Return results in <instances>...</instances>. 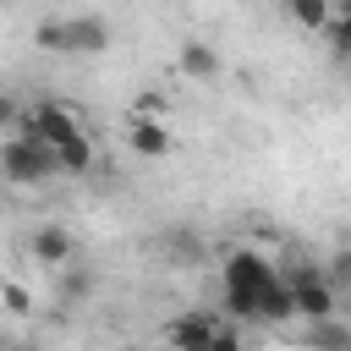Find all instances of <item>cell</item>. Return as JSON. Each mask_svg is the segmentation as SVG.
Returning a JSON list of instances; mask_svg holds the SVG:
<instances>
[{"label":"cell","mask_w":351,"mask_h":351,"mask_svg":"<svg viewBox=\"0 0 351 351\" xmlns=\"http://www.w3.org/2000/svg\"><path fill=\"white\" fill-rule=\"evenodd\" d=\"M329 263H335V269H324V280H329V285H351V252H335Z\"/></svg>","instance_id":"obj_16"},{"label":"cell","mask_w":351,"mask_h":351,"mask_svg":"<svg viewBox=\"0 0 351 351\" xmlns=\"http://www.w3.org/2000/svg\"><path fill=\"white\" fill-rule=\"evenodd\" d=\"M165 247H170V258H176L181 269H197V263H203V241H197L192 230H170Z\"/></svg>","instance_id":"obj_14"},{"label":"cell","mask_w":351,"mask_h":351,"mask_svg":"<svg viewBox=\"0 0 351 351\" xmlns=\"http://www.w3.org/2000/svg\"><path fill=\"white\" fill-rule=\"evenodd\" d=\"M208 351H247V346H241L236 324H219V329H214V346H208Z\"/></svg>","instance_id":"obj_17"},{"label":"cell","mask_w":351,"mask_h":351,"mask_svg":"<svg viewBox=\"0 0 351 351\" xmlns=\"http://www.w3.org/2000/svg\"><path fill=\"white\" fill-rule=\"evenodd\" d=\"M143 351H148V346H143Z\"/></svg>","instance_id":"obj_20"},{"label":"cell","mask_w":351,"mask_h":351,"mask_svg":"<svg viewBox=\"0 0 351 351\" xmlns=\"http://www.w3.org/2000/svg\"><path fill=\"white\" fill-rule=\"evenodd\" d=\"M71 252H77V241H71V230H66V225H38V230H33V258H38V263L66 269V263H71Z\"/></svg>","instance_id":"obj_9"},{"label":"cell","mask_w":351,"mask_h":351,"mask_svg":"<svg viewBox=\"0 0 351 351\" xmlns=\"http://www.w3.org/2000/svg\"><path fill=\"white\" fill-rule=\"evenodd\" d=\"M16 121H22L16 99H11V93H0V132H16Z\"/></svg>","instance_id":"obj_18"},{"label":"cell","mask_w":351,"mask_h":351,"mask_svg":"<svg viewBox=\"0 0 351 351\" xmlns=\"http://www.w3.org/2000/svg\"><path fill=\"white\" fill-rule=\"evenodd\" d=\"M11 137H27V143H38V148L60 154L66 143L88 137V126H82V121H77V110H66L60 99H44V104H33V110L16 121V132H11Z\"/></svg>","instance_id":"obj_2"},{"label":"cell","mask_w":351,"mask_h":351,"mask_svg":"<svg viewBox=\"0 0 351 351\" xmlns=\"http://www.w3.org/2000/svg\"><path fill=\"white\" fill-rule=\"evenodd\" d=\"M280 280V269L258 252V247H230L219 258V296L230 318H258V296Z\"/></svg>","instance_id":"obj_1"},{"label":"cell","mask_w":351,"mask_h":351,"mask_svg":"<svg viewBox=\"0 0 351 351\" xmlns=\"http://www.w3.org/2000/svg\"><path fill=\"white\" fill-rule=\"evenodd\" d=\"M55 176H60V165H55L49 148H38L27 137H5L0 143V181L5 186H44Z\"/></svg>","instance_id":"obj_3"},{"label":"cell","mask_w":351,"mask_h":351,"mask_svg":"<svg viewBox=\"0 0 351 351\" xmlns=\"http://www.w3.org/2000/svg\"><path fill=\"white\" fill-rule=\"evenodd\" d=\"M302 346H307V351H351V329H346L340 318H329V324H307Z\"/></svg>","instance_id":"obj_11"},{"label":"cell","mask_w":351,"mask_h":351,"mask_svg":"<svg viewBox=\"0 0 351 351\" xmlns=\"http://www.w3.org/2000/svg\"><path fill=\"white\" fill-rule=\"evenodd\" d=\"M329 38H335V55L351 60V0H340V11H335V22H329Z\"/></svg>","instance_id":"obj_15"},{"label":"cell","mask_w":351,"mask_h":351,"mask_svg":"<svg viewBox=\"0 0 351 351\" xmlns=\"http://www.w3.org/2000/svg\"><path fill=\"white\" fill-rule=\"evenodd\" d=\"M285 285H291V302H296V318H307V324H329V318L340 313V296H335V285L324 280V269H313V263H302L296 274H285Z\"/></svg>","instance_id":"obj_4"},{"label":"cell","mask_w":351,"mask_h":351,"mask_svg":"<svg viewBox=\"0 0 351 351\" xmlns=\"http://www.w3.org/2000/svg\"><path fill=\"white\" fill-rule=\"evenodd\" d=\"M99 49H110V16L66 11L60 16V55H99Z\"/></svg>","instance_id":"obj_5"},{"label":"cell","mask_w":351,"mask_h":351,"mask_svg":"<svg viewBox=\"0 0 351 351\" xmlns=\"http://www.w3.org/2000/svg\"><path fill=\"white\" fill-rule=\"evenodd\" d=\"M214 329H219L214 313H176L165 324V351H208L214 346Z\"/></svg>","instance_id":"obj_6"},{"label":"cell","mask_w":351,"mask_h":351,"mask_svg":"<svg viewBox=\"0 0 351 351\" xmlns=\"http://www.w3.org/2000/svg\"><path fill=\"white\" fill-rule=\"evenodd\" d=\"M219 66H225V60H219V49H214V44H203V38H186V44L176 49V71H181V77H192V82H214V77H219Z\"/></svg>","instance_id":"obj_8"},{"label":"cell","mask_w":351,"mask_h":351,"mask_svg":"<svg viewBox=\"0 0 351 351\" xmlns=\"http://www.w3.org/2000/svg\"><path fill=\"white\" fill-rule=\"evenodd\" d=\"M0 296H5V307H11V313H27V291H22V285H5Z\"/></svg>","instance_id":"obj_19"},{"label":"cell","mask_w":351,"mask_h":351,"mask_svg":"<svg viewBox=\"0 0 351 351\" xmlns=\"http://www.w3.org/2000/svg\"><path fill=\"white\" fill-rule=\"evenodd\" d=\"M55 165H60V176H88V170H93V137L66 143V148L55 154Z\"/></svg>","instance_id":"obj_13"},{"label":"cell","mask_w":351,"mask_h":351,"mask_svg":"<svg viewBox=\"0 0 351 351\" xmlns=\"http://www.w3.org/2000/svg\"><path fill=\"white\" fill-rule=\"evenodd\" d=\"M285 16H291L296 27H329V22H335V5H329V0H291Z\"/></svg>","instance_id":"obj_12"},{"label":"cell","mask_w":351,"mask_h":351,"mask_svg":"<svg viewBox=\"0 0 351 351\" xmlns=\"http://www.w3.org/2000/svg\"><path fill=\"white\" fill-rule=\"evenodd\" d=\"M296 318V302H291V285H285V274L258 296V324H291Z\"/></svg>","instance_id":"obj_10"},{"label":"cell","mask_w":351,"mask_h":351,"mask_svg":"<svg viewBox=\"0 0 351 351\" xmlns=\"http://www.w3.org/2000/svg\"><path fill=\"white\" fill-rule=\"evenodd\" d=\"M126 143H132V154H143V159H165V154L176 148V132H170L165 115H126Z\"/></svg>","instance_id":"obj_7"}]
</instances>
